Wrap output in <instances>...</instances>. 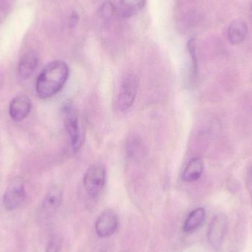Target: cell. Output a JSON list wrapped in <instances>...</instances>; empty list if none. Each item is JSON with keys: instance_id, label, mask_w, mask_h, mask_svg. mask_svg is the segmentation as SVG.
<instances>
[{"instance_id": "6da1fadb", "label": "cell", "mask_w": 252, "mask_h": 252, "mask_svg": "<svg viewBox=\"0 0 252 252\" xmlns=\"http://www.w3.org/2000/svg\"><path fill=\"white\" fill-rule=\"evenodd\" d=\"M67 64L62 61H54L48 63L37 78L35 91L41 99L56 95L64 87L69 77Z\"/></svg>"}, {"instance_id": "7a4b0ae2", "label": "cell", "mask_w": 252, "mask_h": 252, "mask_svg": "<svg viewBox=\"0 0 252 252\" xmlns=\"http://www.w3.org/2000/svg\"><path fill=\"white\" fill-rule=\"evenodd\" d=\"M106 180V167L100 163L92 164L84 177V188L87 194L92 198H97L104 188Z\"/></svg>"}, {"instance_id": "3957f363", "label": "cell", "mask_w": 252, "mask_h": 252, "mask_svg": "<svg viewBox=\"0 0 252 252\" xmlns=\"http://www.w3.org/2000/svg\"><path fill=\"white\" fill-rule=\"evenodd\" d=\"M25 188L22 179H13L9 184L3 196L4 208L9 211L16 210L23 202Z\"/></svg>"}, {"instance_id": "277c9868", "label": "cell", "mask_w": 252, "mask_h": 252, "mask_svg": "<svg viewBox=\"0 0 252 252\" xmlns=\"http://www.w3.org/2000/svg\"><path fill=\"white\" fill-rule=\"evenodd\" d=\"M64 126L69 134L71 144L74 151H78L82 145L81 130H80L78 117L75 109L71 106H66L63 109Z\"/></svg>"}, {"instance_id": "5b68a950", "label": "cell", "mask_w": 252, "mask_h": 252, "mask_svg": "<svg viewBox=\"0 0 252 252\" xmlns=\"http://www.w3.org/2000/svg\"><path fill=\"white\" fill-rule=\"evenodd\" d=\"M137 93V81L133 76H127L121 84V90L117 99L118 109L125 112L130 109L136 98Z\"/></svg>"}, {"instance_id": "8992f818", "label": "cell", "mask_w": 252, "mask_h": 252, "mask_svg": "<svg viewBox=\"0 0 252 252\" xmlns=\"http://www.w3.org/2000/svg\"><path fill=\"white\" fill-rule=\"evenodd\" d=\"M228 229L227 217L223 213L213 219L209 230L208 238L213 248L219 250L223 244Z\"/></svg>"}, {"instance_id": "52a82bcc", "label": "cell", "mask_w": 252, "mask_h": 252, "mask_svg": "<svg viewBox=\"0 0 252 252\" xmlns=\"http://www.w3.org/2000/svg\"><path fill=\"white\" fill-rule=\"evenodd\" d=\"M118 226V216L115 212L106 210L100 214L96 221V233L100 238H109L115 233Z\"/></svg>"}, {"instance_id": "ba28073f", "label": "cell", "mask_w": 252, "mask_h": 252, "mask_svg": "<svg viewBox=\"0 0 252 252\" xmlns=\"http://www.w3.org/2000/svg\"><path fill=\"white\" fill-rule=\"evenodd\" d=\"M32 108V103L27 95H19L12 100L9 107V114L15 121H22L29 115Z\"/></svg>"}, {"instance_id": "9c48e42d", "label": "cell", "mask_w": 252, "mask_h": 252, "mask_svg": "<svg viewBox=\"0 0 252 252\" xmlns=\"http://www.w3.org/2000/svg\"><path fill=\"white\" fill-rule=\"evenodd\" d=\"M62 192L61 188L58 187L52 188L46 194L42 204H41V210L45 216H51L60 207L62 201Z\"/></svg>"}, {"instance_id": "30bf717a", "label": "cell", "mask_w": 252, "mask_h": 252, "mask_svg": "<svg viewBox=\"0 0 252 252\" xmlns=\"http://www.w3.org/2000/svg\"><path fill=\"white\" fill-rule=\"evenodd\" d=\"M38 57L34 51L25 53L19 61L18 65V75L22 80L28 79L32 75L38 65Z\"/></svg>"}, {"instance_id": "8fae6325", "label": "cell", "mask_w": 252, "mask_h": 252, "mask_svg": "<svg viewBox=\"0 0 252 252\" xmlns=\"http://www.w3.org/2000/svg\"><path fill=\"white\" fill-rule=\"evenodd\" d=\"M146 0H121L116 7L117 13L124 18L131 17L145 7Z\"/></svg>"}, {"instance_id": "7c38bea8", "label": "cell", "mask_w": 252, "mask_h": 252, "mask_svg": "<svg viewBox=\"0 0 252 252\" xmlns=\"http://www.w3.org/2000/svg\"><path fill=\"white\" fill-rule=\"evenodd\" d=\"M248 32V26L246 22L235 20L231 23L228 29V39L232 45L241 44L244 41Z\"/></svg>"}, {"instance_id": "4fadbf2b", "label": "cell", "mask_w": 252, "mask_h": 252, "mask_svg": "<svg viewBox=\"0 0 252 252\" xmlns=\"http://www.w3.org/2000/svg\"><path fill=\"white\" fill-rule=\"evenodd\" d=\"M204 171V162L200 158H194L187 164L182 173V179L185 182H192L201 178Z\"/></svg>"}, {"instance_id": "5bb4252c", "label": "cell", "mask_w": 252, "mask_h": 252, "mask_svg": "<svg viewBox=\"0 0 252 252\" xmlns=\"http://www.w3.org/2000/svg\"><path fill=\"white\" fill-rule=\"evenodd\" d=\"M206 212L204 208H197L189 213L184 224V231L190 232L198 229L205 220Z\"/></svg>"}, {"instance_id": "9a60e30c", "label": "cell", "mask_w": 252, "mask_h": 252, "mask_svg": "<svg viewBox=\"0 0 252 252\" xmlns=\"http://www.w3.org/2000/svg\"><path fill=\"white\" fill-rule=\"evenodd\" d=\"M63 244V238L59 234L52 235L47 243L46 252H59Z\"/></svg>"}, {"instance_id": "2e32d148", "label": "cell", "mask_w": 252, "mask_h": 252, "mask_svg": "<svg viewBox=\"0 0 252 252\" xmlns=\"http://www.w3.org/2000/svg\"><path fill=\"white\" fill-rule=\"evenodd\" d=\"M188 50L190 55L191 60H192V75H195L197 74V59L195 55V40L191 39L188 43Z\"/></svg>"}, {"instance_id": "e0dca14e", "label": "cell", "mask_w": 252, "mask_h": 252, "mask_svg": "<svg viewBox=\"0 0 252 252\" xmlns=\"http://www.w3.org/2000/svg\"><path fill=\"white\" fill-rule=\"evenodd\" d=\"M115 13H117L116 7H115V5L109 1L103 4L101 10H100V14L103 19H109Z\"/></svg>"}, {"instance_id": "ac0fdd59", "label": "cell", "mask_w": 252, "mask_h": 252, "mask_svg": "<svg viewBox=\"0 0 252 252\" xmlns=\"http://www.w3.org/2000/svg\"></svg>"}]
</instances>
